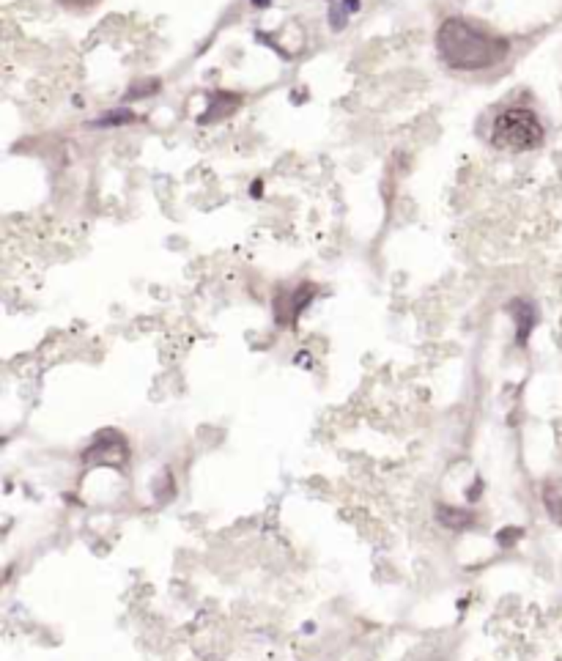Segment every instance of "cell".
Returning a JSON list of instances; mask_svg holds the SVG:
<instances>
[{"instance_id": "1", "label": "cell", "mask_w": 562, "mask_h": 661, "mask_svg": "<svg viewBox=\"0 0 562 661\" xmlns=\"http://www.w3.org/2000/svg\"><path fill=\"white\" fill-rule=\"evenodd\" d=\"M436 53L455 72H486L510 55V42L464 17H447L436 30Z\"/></svg>"}, {"instance_id": "2", "label": "cell", "mask_w": 562, "mask_h": 661, "mask_svg": "<svg viewBox=\"0 0 562 661\" xmlns=\"http://www.w3.org/2000/svg\"><path fill=\"white\" fill-rule=\"evenodd\" d=\"M543 138H546L543 121L529 107H507L505 113L493 118L491 146L499 151H510V154L532 151L543 143Z\"/></svg>"}, {"instance_id": "3", "label": "cell", "mask_w": 562, "mask_h": 661, "mask_svg": "<svg viewBox=\"0 0 562 661\" xmlns=\"http://www.w3.org/2000/svg\"><path fill=\"white\" fill-rule=\"evenodd\" d=\"M116 434L118 431H102L93 440V444L85 450V461H91V464H121V461H127V455H129L127 440L124 437L116 440Z\"/></svg>"}, {"instance_id": "4", "label": "cell", "mask_w": 562, "mask_h": 661, "mask_svg": "<svg viewBox=\"0 0 562 661\" xmlns=\"http://www.w3.org/2000/svg\"><path fill=\"white\" fill-rule=\"evenodd\" d=\"M313 294H316V289L313 286H299L296 291H291V294H285V299H278V305H275V313H278V321L280 324H293L296 321V316L310 305V299H313Z\"/></svg>"}, {"instance_id": "5", "label": "cell", "mask_w": 562, "mask_h": 661, "mask_svg": "<svg viewBox=\"0 0 562 661\" xmlns=\"http://www.w3.org/2000/svg\"><path fill=\"white\" fill-rule=\"evenodd\" d=\"M546 508L552 511V516L557 518V521H562V491H557V489H546Z\"/></svg>"}, {"instance_id": "6", "label": "cell", "mask_w": 562, "mask_h": 661, "mask_svg": "<svg viewBox=\"0 0 562 661\" xmlns=\"http://www.w3.org/2000/svg\"><path fill=\"white\" fill-rule=\"evenodd\" d=\"M58 3H64L66 8H91L96 0H58Z\"/></svg>"}, {"instance_id": "7", "label": "cell", "mask_w": 562, "mask_h": 661, "mask_svg": "<svg viewBox=\"0 0 562 661\" xmlns=\"http://www.w3.org/2000/svg\"><path fill=\"white\" fill-rule=\"evenodd\" d=\"M253 3H255V6H261V3H269V0H253Z\"/></svg>"}, {"instance_id": "8", "label": "cell", "mask_w": 562, "mask_h": 661, "mask_svg": "<svg viewBox=\"0 0 562 661\" xmlns=\"http://www.w3.org/2000/svg\"><path fill=\"white\" fill-rule=\"evenodd\" d=\"M329 3H335V0H329Z\"/></svg>"}]
</instances>
